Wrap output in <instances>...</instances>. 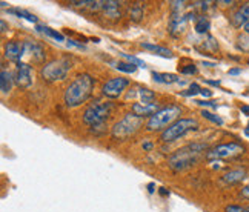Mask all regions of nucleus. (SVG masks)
<instances>
[{"instance_id":"f257e3e1","label":"nucleus","mask_w":249,"mask_h":212,"mask_svg":"<svg viewBox=\"0 0 249 212\" xmlns=\"http://www.w3.org/2000/svg\"><path fill=\"white\" fill-rule=\"evenodd\" d=\"M95 80L89 74H79L75 75L72 82L68 85V88L65 89L63 94V102L68 108H77L82 103H85L91 97L92 89H94Z\"/></svg>"},{"instance_id":"f03ea898","label":"nucleus","mask_w":249,"mask_h":212,"mask_svg":"<svg viewBox=\"0 0 249 212\" xmlns=\"http://www.w3.org/2000/svg\"><path fill=\"white\" fill-rule=\"evenodd\" d=\"M206 149H208V146L205 143H191L188 146L177 149L172 156H169L168 165L176 172L185 171L191 166H194Z\"/></svg>"},{"instance_id":"7ed1b4c3","label":"nucleus","mask_w":249,"mask_h":212,"mask_svg":"<svg viewBox=\"0 0 249 212\" xmlns=\"http://www.w3.org/2000/svg\"><path fill=\"white\" fill-rule=\"evenodd\" d=\"M181 115V108L178 105H169L166 108H161L157 111L146 123V129L149 132H156L169 128L172 123L177 122L178 117Z\"/></svg>"},{"instance_id":"20e7f679","label":"nucleus","mask_w":249,"mask_h":212,"mask_svg":"<svg viewBox=\"0 0 249 212\" xmlns=\"http://www.w3.org/2000/svg\"><path fill=\"white\" fill-rule=\"evenodd\" d=\"M200 128V124L196 119H178L177 122H174L169 128H166L163 132H161V141L163 143H171L176 141L177 139L186 136L191 131H197Z\"/></svg>"},{"instance_id":"39448f33","label":"nucleus","mask_w":249,"mask_h":212,"mask_svg":"<svg viewBox=\"0 0 249 212\" xmlns=\"http://www.w3.org/2000/svg\"><path fill=\"white\" fill-rule=\"evenodd\" d=\"M71 70V62L68 59H55L48 62L40 70V75L45 82H59L65 80L68 77V72Z\"/></svg>"},{"instance_id":"423d86ee","label":"nucleus","mask_w":249,"mask_h":212,"mask_svg":"<svg viewBox=\"0 0 249 212\" xmlns=\"http://www.w3.org/2000/svg\"><path fill=\"white\" fill-rule=\"evenodd\" d=\"M112 109V103L109 102H94L83 112V123L89 126H99L109 117Z\"/></svg>"},{"instance_id":"0eeeda50","label":"nucleus","mask_w":249,"mask_h":212,"mask_svg":"<svg viewBox=\"0 0 249 212\" xmlns=\"http://www.w3.org/2000/svg\"><path fill=\"white\" fill-rule=\"evenodd\" d=\"M142 126V119L137 117L136 114H126L122 120H119L116 124L112 126L111 129V134L114 139L117 140H124L131 136H134Z\"/></svg>"},{"instance_id":"6e6552de","label":"nucleus","mask_w":249,"mask_h":212,"mask_svg":"<svg viewBox=\"0 0 249 212\" xmlns=\"http://www.w3.org/2000/svg\"><path fill=\"white\" fill-rule=\"evenodd\" d=\"M245 152V148L242 146L240 143H235V141H231V143H225V144H218L214 149H211L206 157L214 160V159H234V157H238L242 156Z\"/></svg>"},{"instance_id":"1a4fd4ad","label":"nucleus","mask_w":249,"mask_h":212,"mask_svg":"<svg viewBox=\"0 0 249 212\" xmlns=\"http://www.w3.org/2000/svg\"><path fill=\"white\" fill-rule=\"evenodd\" d=\"M129 86V80L123 79V77H114L109 79L107 83L102 86V92L103 95H107L109 99H117L123 94V91Z\"/></svg>"},{"instance_id":"9d476101","label":"nucleus","mask_w":249,"mask_h":212,"mask_svg":"<svg viewBox=\"0 0 249 212\" xmlns=\"http://www.w3.org/2000/svg\"><path fill=\"white\" fill-rule=\"evenodd\" d=\"M33 77H34V71H33V66L28 65L25 62L17 63V71L14 75V82L18 88L22 89H28L30 86L33 85Z\"/></svg>"},{"instance_id":"9b49d317","label":"nucleus","mask_w":249,"mask_h":212,"mask_svg":"<svg viewBox=\"0 0 249 212\" xmlns=\"http://www.w3.org/2000/svg\"><path fill=\"white\" fill-rule=\"evenodd\" d=\"M160 105L157 102H149V103H143V102H139V103H134L131 106V111L132 114H136L137 117L143 119V117H152L157 111H160Z\"/></svg>"},{"instance_id":"f8f14e48","label":"nucleus","mask_w":249,"mask_h":212,"mask_svg":"<svg viewBox=\"0 0 249 212\" xmlns=\"http://www.w3.org/2000/svg\"><path fill=\"white\" fill-rule=\"evenodd\" d=\"M25 54H30V57L33 59L34 63H43L45 62V50H43V46L40 43H37V42H30V40H26L23 42V55Z\"/></svg>"},{"instance_id":"ddd939ff","label":"nucleus","mask_w":249,"mask_h":212,"mask_svg":"<svg viewBox=\"0 0 249 212\" xmlns=\"http://www.w3.org/2000/svg\"><path fill=\"white\" fill-rule=\"evenodd\" d=\"M5 57L8 60L20 63L22 57H23V43L17 42V40H11L5 45Z\"/></svg>"},{"instance_id":"4468645a","label":"nucleus","mask_w":249,"mask_h":212,"mask_svg":"<svg viewBox=\"0 0 249 212\" xmlns=\"http://www.w3.org/2000/svg\"><path fill=\"white\" fill-rule=\"evenodd\" d=\"M189 20L188 14L183 16V14H172L171 20H169V33L172 35H177V34H181L186 26V22Z\"/></svg>"},{"instance_id":"2eb2a0df","label":"nucleus","mask_w":249,"mask_h":212,"mask_svg":"<svg viewBox=\"0 0 249 212\" xmlns=\"http://www.w3.org/2000/svg\"><path fill=\"white\" fill-rule=\"evenodd\" d=\"M103 13L107 17L112 18V20H117L120 18L122 13H120V3L119 2H114V0H107V2L103 3Z\"/></svg>"},{"instance_id":"dca6fc26","label":"nucleus","mask_w":249,"mask_h":212,"mask_svg":"<svg viewBox=\"0 0 249 212\" xmlns=\"http://www.w3.org/2000/svg\"><path fill=\"white\" fill-rule=\"evenodd\" d=\"M249 22V3L242 5L237 9V13L232 16V23L235 26H245Z\"/></svg>"},{"instance_id":"f3484780","label":"nucleus","mask_w":249,"mask_h":212,"mask_svg":"<svg viewBox=\"0 0 249 212\" xmlns=\"http://www.w3.org/2000/svg\"><path fill=\"white\" fill-rule=\"evenodd\" d=\"M246 177V171L245 169H234L229 171L222 177V181L226 183V185H235V183L242 181Z\"/></svg>"},{"instance_id":"a211bd4d","label":"nucleus","mask_w":249,"mask_h":212,"mask_svg":"<svg viewBox=\"0 0 249 212\" xmlns=\"http://www.w3.org/2000/svg\"><path fill=\"white\" fill-rule=\"evenodd\" d=\"M152 79L157 83H161V85H172V83H183L180 82L178 75L176 74H166V72H152Z\"/></svg>"},{"instance_id":"6ab92c4d","label":"nucleus","mask_w":249,"mask_h":212,"mask_svg":"<svg viewBox=\"0 0 249 212\" xmlns=\"http://www.w3.org/2000/svg\"><path fill=\"white\" fill-rule=\"evenodd\" d=\"M140 46L143 50H148L151 53H156L157 55H161V57H166V59H171L172 57V53L168 48H163V46H159V45H154V43H149V42H142Z\"/></svg>"},{"instance_id":"aec40b11","label":"nucleus","mask_w":249,"mask_h":212,"mask_svg":"<svg viewBox=\"0 0 249 212\" xmlns=\"http://www.w3.org/2000/svg\"><path fill=\"white\" fill-rule=\"evenodd\" d=\"M136 91H137V92H129L128 99L134 97V95H139V97H140V100H142L143 103H149V102H154V97H156V94L152 92L151 89H148V88H142V86H137V88H136Z\"/></svg>"},{"instance_id":"412c9836","label":"nucleus","mask_w":249,"mask_h":212,"mask_svg":"<svg viewBox=\"0 0 249 212\" xmlns=\"http://www.w3.org/2000/svg\"><path fill=\"white\" fill-rule=\"evenodd\" d=\"M13 75L9 71L6 70H2V72H0V89H2L3 94H8L9 91H11L13 88Z\"/></svg>"},{"instance_id":"4be33fe9","label":"nucleus","mask_w":249,"mask_h":212,"mask_svg":"<svg viewBox=\"0 0 249 212\" xmlns=\"http://www.w3.org/2000/svg\"><path fill=\"white\" fill-rule=\"evenodd\" d=\"M8 13L9 14H14L17 17H23L26 18L28 22H31V23H37V17L31 13H28L25 11V9H20V8H11V9H8Z\"/></svg>"},{"instance_id":"5701e85b","label":"nucleus","mask_w":249,"mask_h":212,"mask_svg":"<svg viewBox=\"0 0 249 212\" xmlns=\"http://www.w3.org/2000/svg\"><path fill=\"white\" fill-rule=\"evenodd\" d=\"M109 63L112 65V68H116L122 72H128V74L136 72V70H137V66L129 62H109Z\"/></svg>"},{"instance_id":"b1692460","label":"nucleus","mask_w":249,"mask_h":212,"mask_svg":"<svg viewBox=\"0 0 249 212\" xmlns=\"http://www.w3.org/2000/svg\"><path fill=\"white\" fill-rule=\"evenodd\" d=\"M209 28H211V23L205 16H200L198 18H196V31L198 34H206L209 31Z\"/></svg>"},{"instance_id":"393cba45","label":"nucleus","mask_w":249,"mask_h":212,"mask_svg":"<svg viewBox=\"0 0 249 212\" xmlns=\"http://www.w3.org/2000/svg\"><path fill=\"white\" fill-rule=\"evenodd\" d=\"M129 18L132 22H140L143 18V6L142 3H134L129 8Z\"/></svg>"},{"instance_id":"a878e982","label":"nucleus","mask_w":249,"mask_h":212,"mask_svg":"<svg viewBox=\"0 0 249 212\" xmlns=\"http://www.w3.org/2000/svg\"><path fill=\"white\" fill-rule=\"evenodd\" d=\"M37 31H40V33H45L46 35H50L51 38H54V40H59V42H65V35L59 31H55V30H51V28H48V26H37Z\"/></svg>"},{"instance_id":"bb28decb","label":"nucleus","mask_w":249,"mask_h":212,"mask_svg":"<svg viewBox=\"0 0 249 212\" xmlns=\"http://www.w3.org/2000/svg\"><path fill=\"white\" fill-rule=\"evenodd\" d=\"M124 60L126 62H129V63H132V65H136L137 68H146V63L143 62V60H140L139 57H136V55H129V54H126V53H119Z\"/></svg>"},{"instance_id":"cd10ccee","label":"nucleus","mask_w":249,"mask_h":212,"mask_svg":"<svg viewBox=\"0 0 249 212\" xmlns=\"http://www.w3.org/2000/svg\"><path fill=\"white\" fill-rule=\"evenodd\" d=\"M202 115H203V119H206V120H209V122H213V123L218 124V126H222V124H223V120L220 119L218 115H215V114H213V112H209V111H206V109L202 111Z\"/></svg>"},{"instance_id":"c85d7f7f","label":"nucleus","mask_w":249,"mask_h":212,"mask_svg":"<svg viewBox=\"0 0 249 212\" xmlns=\"http://www.w3.org/2000/svg\"><path fill=\"white\" fill-rule=\"evenodd\" d=\"M238 48L245 53H249V35L248 34L238 35Z\"/></svg>"},{"instance_id":"c756f323","label":"nucleus","mask_w":249,"mask_h":212,"mask_svg":"<svg viewBox=\"0 0 249 212\" xmlns=\"http://www.w3.org/2000/svg\"><path fill=\"white\" fill-rule=\"evenodd\" d=\"M200 91H202V88H200V85L193 83V85L189 86V89H188V91H183V92H181V95H185V97H189V95L200 94Z\"/></svg>"},{"instance_id":"7c9ffc66","label":"nucleus","mask_w":249,"mask_h":212,"mask_svg":"<svg viewBox=\"0 0 249 212\" xmlns=\"http://www.w3.org/2000/svg\"><path fill=\"white\" fill-rule=\"evenodd\" d=\"M196 103L200 106H205V108H217V103L213 100H196Z\"/></svg>"},{"instance_id":"2f4dec72","label":"nucleus","mask_w":249,"mask_h":212,"mask_svg":"<svg viewBox=\"0 0 249 212\" xmlns=\"http://www.w3.org/2000/svg\"><path fill=\"white\" fill-rule=\"evenodd\" d=\"M181 74H186V75L197 74V68L194 65H188V66H185V68H181Z\"/></svg>"},{"instance_id":"473e14b6","label":"nucleus","mask_w":249,"mask_h":212,"mask_svg":"<svg viewBox=\"0 0 249 212\" xmlns=\"http://www.w3.org/2000/svg\"><path fill=\"white\" fill-rule=\"evenodd\" d=\"M225 212H245V208L240 205H229L225 208Z\"/></svg>"},{"instance_id":"72a5a7b5","label":"nucleus","mask_w":249,"mask_h":212,"mask_svg":"<svg viewBox=\"0 0 249 212\" xmlns=\"http://www.w3.org/2000/svg\"><path fill=\"white\" fill-rule=\"evenodd\" d=\"M68 46H74V48H79V50H82V51H85L86 50V48L82 45V43H77V42H75V40H70L68 42Z\"/></svg>"},{"instance_id":"f704fd0d","label":"nucleus","mask_w":249,"mask_h":212,"mask_svg":"<svg viewBox=\"0 0 249 212\" xmlns=\"http://www.w3.org/2000/svg\"><path fill=\"white\" fill-rule=\"evenodd\" d=\"M200 94H202L203 95V97H213V91H209V89H203L202 88V91H200Z\"/></svg>"},{"instance_id":"c9c22d12","label":"nucleus","mask_w":249,"mask_h":212,"mask_svg":"<svg viewBox=\"0 0 249 212\" xmlns=\"http://www.w3.org/2000/svg\"><path fill=\"white\" fill-rule=\"evenodd\" d=\"M242 197H245V198H249V183L248 185L242 189Z\"/></svg>"},{"instance_id":"e433bc0d","label":"nucleus","mask_w":249,"mask_h":212,"mask_svg":"<svg viewBox=\"0 0 249 212\" xmlns=\"http://www.w3.org/2000/svg\"><path fill=\"white\" fill-rule=\"evenodd\" d=\"M242 72L240 68H232V70H229V75H238Z\"/></svg>"},{"instance_id":"4c0bfd02","label":"nucleus","mask_w":249,"mask_h":212,"mask_svg":"<svg viewBox=\"0 0 249 212\" xmlns=\"http://www.w3.org/2000/svg\"><path fill=\"white\" fill-rule=\"evenodd\" d=\"M152 146H154V144H152L151 141H146V143H143V149H146V151L152 149Z\"/></svg>"},{"instance_id":"58836bf2","label":"nucleus","mask_w":249,"mask_h":212,"mask_svg":"<svg viewBox=\"0 0 249 212\" xmlns=\"http://www.w3.org/2000/svg\"><path fill=\"white\" fill-rule=\"evenodd\" d=\"M206 83L211 85V86H220V82L218 80H206Z\"/></svg>"},{"instance_id":"ea45409f","label":"nucleus","mask_w":249,"mask_h":212,"mask_svg":"<svg viewBox=\"0 0 249 212\" xmlns=\"http://www.w3.org/2000/svg\"><path fill=\"white\" fill-rule=\"evenodd\" d=\"M240 111H242L243 114H246V115H249V106H248V105H245V106H242V108H240Z\"/></svg>"},{"instance_id":"a19ab883","label":"nucleus","mask_w":249,"mask_h":212,"mask_svg":"<svg viewBox=\"0 0 249 212\" xmlns=\"http://www.w3.org/2000/svg\"><path fill=\"white\" fill-rule=\"evenodd\" d=\"M0 25H2V33H5L6 31V22L2 20V22H0Z\"/></svg>"},{"instance_id":"79ce46f5","label":"nucleus","mask_w":249,"mask_h":212,"mask_svg":"<svg viewBox=\"0 0 249 212\" xmlns=\"http://www.w3.org/2000/svg\"><path fill=\"white\" fill-rule=\"evenodd\" d=\"M243 30H245V34H248V35H249V22L243 26Z\"/></svg>"},{"instance_id":"37998d69","label":"nucleus","mask_w":249,"mask_h":212,"mask_svg":"<svg viewBox=\"0 0 249 212\" xmlns=\"http://www.w3.org/2000/svg\"><path fill=\"white\" fill-rule=\"evenodd\" d=\"M160 194H163V195H166V194H169V191H166L165 188H160Z\"/></svg>"},{"instance_id":"c03bdc74","label":"nucleus","mask_w":249,"mask_h":212,"mask_svg":"<svg viewBox=\"0 0 249 212\" xmlns=\"http://www.w3.org/2000/svg\"><path fill=\"white\" fill-rule=\"evenodd\" d=\"M245 136H246V137H249V123H248V126L245 128Z\"/></svg>"},{"instance_id":"a18cd8bd","label":"nucleus","mask_w":249,"mask_h":212,"mask_svg":"<svg viewBox=\"0 0 249 212\" xmlns=\"http://www.w3.org/2000/svg\"><path fill=\"white\" fill-rule=\"evenodd\" d=\"M148 188H149V192L152 194V192H154V183H151V185H149Z\"/></svg>"},{"instance_id":"49530a36","label":"nucleus","mask_w":249,"mask_h":212,"mask_svg":"<svg viewBox=\"0 0 249 212\" xmlns=\"http://www.w3.org/2000/svg\"><path fill=\"white\" fill-rule=\"evenodd\" d=\"M245 212H249V206H246V208H245Z\"/></svg>"},{"instance_id":"de8ad7c7","label":"nucleus","mask_w":249,"mask_h":212,"mask_svg":"<svg viewBox=\"0 0 249 212\" xmlns=\"http://www.w3.org/2000/svg\"><path fill=\"white\" fill-rule=\"evenodd\" d=\"M248 65H249V59H248Z\"/></svg>"}]
</instances>
